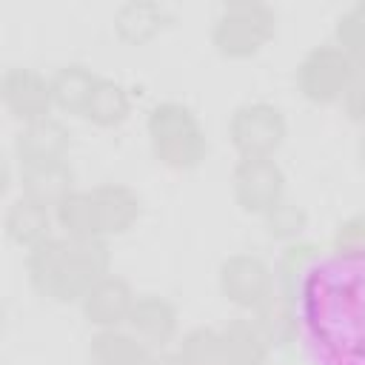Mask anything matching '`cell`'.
<instances>
[{"label":"cell","mask_w":365,"mask_h":365,"mask_svg":"<svg viewBox=\"0 0 365 365\" xmlns=\"http://www.w3.org/2000/svg\"><path fill=\"white\" fill-rule=\"evenodd\" d=\"M297 314L314 365H365V257L322 254L299 288Z\"/></svg>","instance_id":"1"},{"label":"cell","mask_w":365,"mask_h":365,"mask_svg":"<svg viewBox=\"0 0 365 365\" xmlns=\"http://www.w3.org/2000/svg\"><path fill=\"white\" fill-rule=\"evenodd\" d=\"M106 274H111L108 240H68L60 234L26 251L29 285L51 302H80Z\"/></svg>","instance_id":"2"},{"label":"cell","mask_w":365,"mask_h":365,"mask_svg":"<svg viewBox=\"0 0 365 365\" xmlns=\"http://www.w3.org/2000/svg\"><path fill=\"white\" fill-rule=\"evenodd\" d=\"M151 154L171 171H191L208 154V137L197 111L180 100H160L145 114Z\"/></svg>","instance_id":"3"},{"label":"cell","mask_w":365,"mask_h":365,"mask_svg":"<svg viewBox=\"0 0 365 365\" xmlns=\"http://www.w3.org/2000/svg\"><path fill=\"white\" fill-rule=\"evenodd\" d=\"M277 31V11L265 0L222 3L211 20V46L228 60H245L262 51Z\"/></svg>","instance_id":"4"},{"label":"cell","mask_w":365,"mask_h":365,"mask_svg":"<svg viewBox=\"0 0 365 365\" xmlns=\"http://www.w3.org/2000/svg\"><path fill=\"white\" fill-rule=\"evenodd\" d=\"M285 137V111L271 100H245L228 114V140L237 157H274Z\"/></svg>","instance_id":"5"},{"label":"cell","mask_w":365,"mask_h":365,"mask_svg":"<svg viewBox=\"0 0 365 365\" xmlns=\"http://www.w3.org/2000/svg\"><path fill=\"white\" fill-rule=\"evenodd\" d=\"M354 77H356L354 57L336 43L311 46L297 66V88L308 103H317V106L342 100Z\"/></svg>","instance_id":"6"},{"label":"cell","mask_w":365,"mask_h":365,"mask_svg":"<svg viewBox=\"0 0 365 365\" xmlns=\"http://www.w3.org/2000/svg\"><path fill=\"white\" fill-rule=\"evenodd\" d=\"M217 285L234 308L251 314L277 291L274 265L254 251H234L220 262Z\"/></svg>","instance_id":"7"},{"label":"cell","mask_w":365,"mask_h":365,"mask_svg":"<svg viewBox=\"0 0 365 365\" xmlns=\"http://www.w3.org/2000/svg\"><path fill=\"white\" fill-rule=\"evenodd\" d=\"M231 197L245 214H268L285 200L282 165L274 157H237L231 168Z\"/></svg>","instance_id":"8"},{"label":"cell","mask_w":365,"mask_h":365,"mask_svg":"<svg viewBox=\"0 0 365 365\" xmlns=\"http://www.w3.org/2000/svg\"><path fill=\"white\" fill-rule=\"evenodd\" d=\"M0 97L6 111L23 125L31 120L51 117L54 111V94H51V77L31 66H9L0 77Z\"/></svg>","instance_id":"9"},{"label":"cell","mask_w":365,"mask_h":365,"mask_svg":"<svg viewBox=\"0 0 365 365\" xmlns=\"http://www.w3.org/2000/svg\"><path fill=\"white\" fill-rule=\"evenodd\" d=\"M134 299H137V291L131 288V282L111 271L103 279H97L77 305L86 322L103 331V328H123L131 314Z\"/></svg>","instance_id":"10"},{"label":"cell","mask_w":365,"mask_h":365,"mask_svg":"<svg viewBox=\"0 0 365 365\" xmlns=\"http://www.w3.org/2000/svg\"><path fill=\"white\" fill-rule=\"evenodd\" d=\"M125 328L137 334L151 351H165L180 334V311L168 297L143 291L131 305Z\"/></svg>","instance_id":"11"},{"label":"cell","mask_w":365,"mask_h":365,"mask_svg":"<svg viewBox=\"0 0 365 365\" xmlns=\"http://www.w3.org/2000/svg\"><path fill=\"white\" fill-rule=\"evenodd\" d=\"M88 191H91V200H94L97 225H100L103 240L120 237V234L134 228V222L143 214V200L131 185H125V182H97Z\"/></svg>","instance_id":"12"},{"label":"cell","mask_w":365,"mask_h":365,"mask_svg":"<svg viewBox=\"0 0 365 365\" xmlns=\"http://www.w3.org/2000/svg\"><path fill=\"white\" fill-rule=\"evenodd\" d=\"M71 148L68 128L51 114L43 120L23 123L14 134V157L17 165L23 163H46V160H66Z\"/></svg>","instance_id":"13"},{"label":"cell","mask_w":365,"mask_h":365,"mask_svg":"<svg viewBox=\"0 0 365 365\" xmlns=\"http://www.w3.org/2000/svg\"><path fill=\"white\" fill-rule=\"evenodd\" d=\"M3 228H6V237L20 245V248H34L37 242L54 237L51 228H54V211L51 205L29 197V194H17L9 205H6V214H3Z\"/></svg>","instance_id":"14"},{"label":"cell","mask_w":365,"mask_h":365,"mask_svg":"<svg viewBox=\"0 0 365 365\" xmlns=\"http://www.w3.org/2000/svg\"><path fill=\"white\" fill-rule=\"evenodd\" d=\"M20 177V194H29L46 205H57L66 194H71L77 185L74 168L68 160H46V163H23L17 165Z\"/></svg>","instance_id":"15"},{"label":"cell","mask_w":365,"mask_h":365,"mask_svg":"<svg viewBox=\"0 0 365 365\" xmlns=\"http://www.w3.org/2000/svg\"><path fill=\"white\" fill-rule=\"evenodd\" d=\"M174 11L165 3L157 0H128L114 11V34L128 46H143L151 37H157L168 23Z\"/></svg>","instance_id":"16"},{"label":"cell","mask_w":365,"mask_h":365,"mask_svg":"<svg viewBox=\"0 0 365 365\" xmlns=\"http://www.w3.org/2000/svg\"><path fill=\"white\" fill-rule=\"evenodd\" d=\"M220 336L234 365H265L274 345L254 314H237L220 325Z\"/></svg>","instance_id":"17"},{"label":"cell","mask_w":365,"mask_h":365,"mask_svg":"<svg viewBox=\"0 0 365 365\" xmlns=\"http://www.w3.org/2000/svg\"><path fill=\"white\" fill-rule=\"evenodd\" d=\"M151 356H154V351L137 334H131L125 325L103 328L88 342L91 365H148Z\"/></svg>","instance_id":"18"},{"label":"cell","mask_w":365,"mask_h":365,"mask_svg":"<svg viewBox=\"0 0 365 365\" xmlns=\"http://www.w3.org/2000/svg\"><path fill=\"white\" fill-rule=\"evenodd\" d=\"M319 251L322 248L308 237L282 242V251L277 254V262H274V279H277V291L285 294L291 302L299 299V288H302L308 271L322 257Z\"/></svg>","instance_id":"19"},{"label":"cell","mask_w":365,"mask_h":365,"mask_svg":"<svg viewBox=\"0 0 365 365\" xmlns=\"http://www.w3.org/2000/svg\"><path fill=\"white\" fill-rule=\"evenodd\" d=\"M131 114V94L120 80L97 77L94 91L83 108V120L94 123L97 128H117Z\"/></svg>","instance_id":"20"},{"label":"cell","mask_w":365,"mask_h":365,"mask_svg":"<svg viewBox=\"0 0 365 365\" xmlns=\"http://www.w3.org/2000/svg\"><path fill=\"white\" fill-rule=\"evenodd\" d=\"M54 225L68 240H103L97 225V211L88 188H74L54 208Z\"/></svg>","instance_id":"21"},{"label":"cell","mask_w":365,"mask_h":365,"mask_svg":"<svg viewBox=\"0 0 365 365\" xmlns=\"http://www.w3.org/2000/svg\"><path fill=\"white\" fill-rule=\"evenodd\" d=\"M51 77V94H54V108L66 111V114H80L83 117V108L94 91V83H97V74L83 66V63H63L54 68Z\"/></svg>","instance_id":"22"},{"label":"cell","mask_w":365,"mask_h":365,"mask_svg":"<svg viewBox=\"0 0 365 365\" xmlns=\"http://www.w3.org/2000/svg\"><path fill=\"white\" fill-rule=\"evenodd\" d=\"M257 317V322L262 325V331L268 334L274 348H285L299 336V314H297V302H291L285 294L274 291L257 311H251Z\"/></svg>","instance_id":"23"},{"label":"cell","mask_w":365,"mask_h":365,"mask_svg":"<svg viewBox=\"0 0 365 365\" xmlns=\"http://www.w3.org/2000/svg\"><path fill=\"white\" fill-rule=\"evenodd\" d=\"M177 354L182 365H234L220 336V328H211V325L188 328L177 342Z\"/></svg>","instance_id":"24"},{"label":"cell","mask_w":365,"mask_h":365,"mask_svg":"<svg viewBox=\"0 0 365 365\" xmlns=\"http://www.w3.org/2000/svg\"><path fill=\"white\" fill-rule=\"evenodd\" d=\"M262 225H265V234L277 242H291V240H299L305 237V228H308V211L291 200H282L277 202L268 214H262Z\"/></svg>","instance_id":"25"},{"label":"cell","mask_w":365,"mask_h":365,"mask_svg":"<svg viewBox=\"0 0 365 365\" xmlns=\"http://www.w3.org/2000/svg\"><path fill=\"white\" fill-rule=\"evenodd\" d=\"M334 43L342 46L351 57L365 54V0L351 3L334 26Z\"/></svg>","instance_id":"26"},{"label":"cell","mask_w":365,"mask_h":365,"mask_svg":"<svg viewBox=\"0 0 365 365\" xmlns=\"http://www.w3.org/2000/svg\"><path fill=\"white\" fill-rule=\"evenodd\" d=\"M331 251L365 257V211H356V214L345 217V220L334 228Z\"/></svg>","instance_id":"27"},{"label":"cell","mask_w":365,"mask_h":365,"mask_svg":"<svg viewBox=\"0 0 365 365\" xmlns=\"http://www.w3.org/2000/svg\"><path fill=\"white\" fill-rule=\"evenodd\" d=\"M339 103H342L345 117L365 128V80L362 77H354V83L348 86V91L342 94Z\"/></svg>","instance_id":"28"},{"label":"cell","mask_w":365,"mask_h":365,"mask_svg":"<svg viewBox=\"0 0 365 365\" xmlns=\"http://www.w3.org/2000/svg\"><path fill=\"white\" fill-rule=\"evenodd\" d=\"M148 365H182V359H180L177 351H154Z\"/></svg>","instance_id":"29"},{"label":"cell","mask_w":365,"mask_h":365,"mask_svg":"<svg viewBox=\"0 0 365 365\" xmlns=\"http://www.w3.org/2000/svg\"><path fill=\"white\" fill-rule=\"evenodd\" d=\"M354 71H356V77H362V80H365V54L354 57Z\"/></svg>","instance_id":"30"},{"label":"cell","mask_w":365,"mask_h":365,"mask_svg":"<svg viewBox=\"0 0 365 365\" xmlns=\"http://www.w3.org/2000/svg\"><path fill=\"white\" fill-rule=\"evenodd\" d=\"M356 154H359V163L365 165V128H362V134H359V143H356Z\"/></svg>","instance_id":"31"},{"label":"cell","mask_w":365,"mask_h":365,"mask_svg":"<svg viewBox=\"0 0 365 365\" xmlns=\"http://www.w3.org/2000/svg\"><path fill=\"white\" fill-rule=\"evenodd\" d=\"M88 365H91V362H88Z\"/></svg>","instance_id":"32"}]
</instances>
